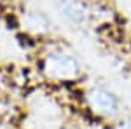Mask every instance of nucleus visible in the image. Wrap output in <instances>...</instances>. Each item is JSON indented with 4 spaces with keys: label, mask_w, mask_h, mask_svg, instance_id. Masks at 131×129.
<instances>
[{
    "label": "nucleus",
    "mask_w": 131,
    "mask_h": 129,
    "mask_svg": "<svg viewBox=\"0 0 131 129\" xmlns=\"http://www.w3.org/2000/svg\"><path fill=\"white\" fill-rule=\"evenodd\" d=\"M39 70L44 79L60 84L79 82L84 73L81 60L65 47H52L44 52L39 63Z\"/></svg>",
    "instance_id": "1"
},
{
    "label": "nucleus",
    "mask_w": 131,
    "mask_h": 129,
    "mask_svg": "<svg viewBox=\"0 0 131 129\" xmlns=\"http://www.w3.org/2000/svg\"><path fill=\"white\" fill-rule=\"evenodd\" d=\"M82 101L84 107L93 117L103 120L107 124H112L122 117V103L115 91H112L108 86L94 82L89 84L82 91Z\"/></svg>",
    "instance_id": "2"
},
{
    "label": "nucleus",
    "mask_w": 131,
    "mask_h": 129,
    "mask_svg": "<svg viewBox=\"0 0 131 129\" xmlns=\"http://www.w3.org/2000/svg\"><path fill=\"white\" fill-rule=\"evenodd\" d=\"M58 9L61 18L75 26H86L94 18L93 5L88 0H60Z\"/></svg>",
    "instance_id": "3"
},
{
    "label": "nucleus",
    "mask_w": 131,
    "mask_h": 129,
    "mask_svg": "<svg viewBox=\"0 0 131 129\" xmlns=\"http://www.w3.org/2000/svg\"><path fill=\"white\" fill-rule=\"evenodd\" d=\"M19 25L26 33L37 37H44L52 30L51 18L40 9H25L19 16Z\"/></svg>",
    "instance_id": "4"
},
{
    "label": "nucleus",
    "mask_w": 131,
    "mask_h": 129,
    "mask_svg": "<svg viewBox=\"0 0 131 129\" xmlns=\"http://www.w3.org/2000/svg\"><path fill=\"white\" fill-rule=\"evenodd\" d=\"M108 129H131V117H119L115 122H112Z\"/></svg>",
    "instance_id": "5"
}]
</instances>
